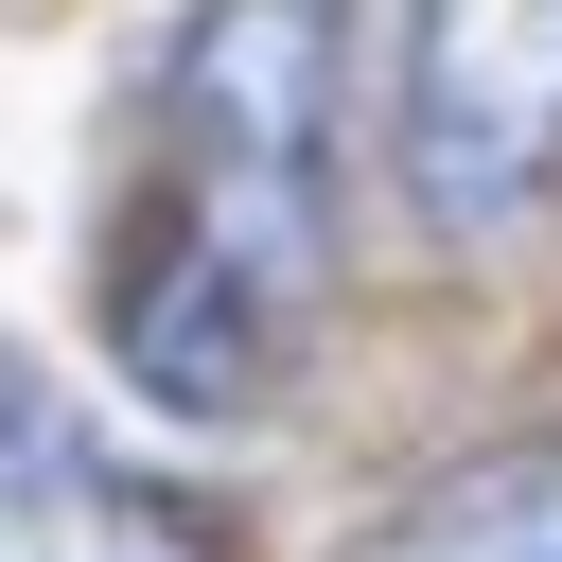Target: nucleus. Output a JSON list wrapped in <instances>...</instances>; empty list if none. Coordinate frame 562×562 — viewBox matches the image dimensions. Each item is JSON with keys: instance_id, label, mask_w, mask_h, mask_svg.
Listing matches in <instances>:
<instances>
[{"instance_id": "nucleus-4", "label": "nucleus", "mask_w": 562, "mask_h": 562, "mask_svg": "<svg viewBox=\"0 0 562 562\" xmlns=\"http://www.w3.org/2000/svg\"><path fill=\"white\" fill-rule=\"evenodd\" d=\"M351 562H562V422L544 439H492L457 474H422L404 509L351 527Z\"/></svg>"}, {"instance_id": "nucleus-1", "label": "nucleus", "mask_w": 562, "mask_h": 562, "mask_svg": "<svg viewBox=\"0 0 562 562\" xmlns=\"http://www.w3.org/2000/svg\"><path fill=\"white\" fill-rule=\"evenodd\" d=\"M334 0H193L105 211V351L158 422H246L334 281Z\"/></svg>"}, {"instance_id": "nucleus-3", "label": "nucleus", "mask_w": 562, "mask_h": 562, "mask_svg": "<svg viewBox=\"0 0 562 562\" xmlns=\"http://www.w3.org/2000/svg\"><path fill=\"white\" fill-rule=\"evenodd\" d=\"M0 562H211V509L105 457L35 369H0Z\"/></svg>"}, {"instance_id": "nucleus-2", "label": "nucleus", "mask_w": 562, "mask_h": 562, "mask_svg": "<svg viewBox=\"0 0 562 562\" xmlns=\"http://www.w3.org/2000/svg\"><path fill=\"white\" fill-rule=\"evenodd\" d=\"M386 158L422 228H509L562 176V0H404Z\"/></svg>"}]
</instances>
